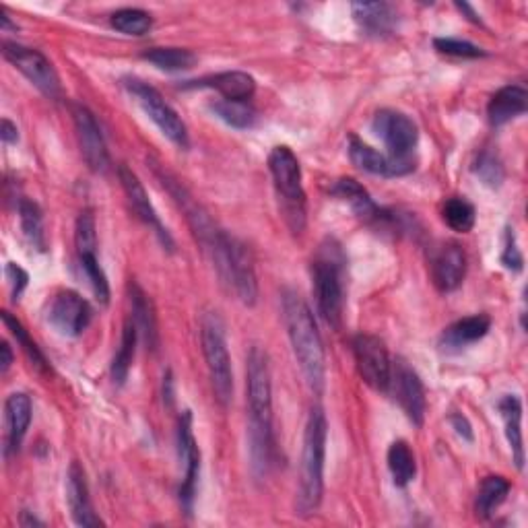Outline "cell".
<instances>
[{
	"mask_svg": "<svg viewBox=\"0 0 528 528\" xmlns=\"http://www.w3.org/2000/svg\"><path fill=\"white\" fill-rule=\"evenodd\" d=\"M283 312H285L283 316L287 324V335L293 347V355L297 359V366H300L306 384L316 394H320L324 388L326 359L314 314L295 291L283 293Z\"/></svg>",
	"mask_w": 528,
	"mask_h": 528,
	"instance_id": "1",
	"label": "cell"
},
{
	"mask_svg": "<svg viewBox=\"0 0 528 528\" xmlns=\"http://www.w3.org/2000/svg\"><path fill=\"white\" fill-rule=\"evenodd\" d=\"M246 390H248V450L264 456L275 452L273 436V384L269 357L258 345L248 353L246 368Z\"/></svg>",
	"mask_w": 528,
	"mask_h": 528,
	"instance_id": "2",
	"label": "cell"
},
{
	"mask_svg": "<svg viewBox=\"0 0 528 528\" xmlns=\"http://www.w3.org/2000/svg\"><path fill=\"white\" fill-rule=\"evenodd\" d=\"M328 423L320 407L308 415L304 432V452L300 469V489H297L295 510L300 516H310L318 510L324 493V456H326Z\"/></svg>",
	"mask_w": 528,
	"mask_h": 528,
	"instance_id": "3",
	"label": "cell"
},
{
	"mask_svg": "<svg viewBox=\"0 0 528 528\" xmlns=\"http://www.w3.org/2000/svg\"><path fill=\"white\" fill-rule=\"evenodd\" d=\"M345 256L335 240H326L312 262V287L324 322L339 330L345 308Z\"/></svg>",
	"mask_w": 528,
	"mask_h": 528,
	"instance_id": "4",
	"label": "cell"
},
{
	"mask_svg": "<svg viewBox=\"0 0 528 528\" xmlns=\"http://www.w3.org/2000/svg\"><path fill=\"white\" fill-rule=\"evenodd\" d=\"M269 170L279 194L285 221L295 234H300L306 227V192L302 186L300 161H297L289 147H275L269 155Z\"/></svg>",
	"mask_w": 528,
	"mask_h": 528,
	"instance_id": "5",
	"label": "cell"
},
{
	"mask_svg": "<svg viewBox=\"0 0 528 528\" xmlns=\"http://www.w3.org/2000/svg\"><path fill=\"white\" fill-rule=\"evenodd\" d=\"M201 343L217 401L223 407H227L231 396H234V374H231V359L225 341V328L215 312L203 316Z\"/></svg>",
	"mask_w": 528,
	"mask_h": 528,
	"instance_id": "6",
	"label": "cell"
},
{
	"mask_svg": "<svg viewBox=\"0 0 528 528\" xmlns=\"http://www.w3.org/2000/svg\"><path fill=\"white\" fill-rule=\"evenodd\" d=\"M372 128L378 139L388 149V157L401 165H409L415 170L413 151L419 141L417 124L403 112L396 110H380L372 120Z\"/></svg>",
	"mask_w": 528,
	"mask_h": 528,
	"instance_id": "7",
	"label": "cell"
},
{
	"mask_svg": "<svg viewBox=\"0 0 528 528\" xmlns=\"http://www.w3.org/2000/svg\"><path fill=\"white\" fill-rule=\"evenodd\" d=\"M124 87L130 91L132 97L137 99L139 106L143 108V112L155 122V126L163 132L165 137H168L174 145H178L180 149H188L190 141H188L186 124L176 114V110L168 102H165L155 87H151L139 79H126Z\"/></svg>",
	"mask_w": 528,
	"mask_h": 528,
	"instance_id": "8",
	"label": "cell"
},
{
	"mask_svg": "<svg viewBox=\"0 0 528 528\" xmlns=\"http://www.w3.org/2000/svg\"><path fill=\"white\" fill-rule=\"evenodd\" d=\"M3 56L15 66L19 73H23L31 85H36L46 97L56 99L60 97V79L54 71L52 62L38 50H31L19 44L5 42Z\"/></svg>",
	"mask_w": 528,
	"mask_h": 528,
	"instance_id": "9",
	"label": "cell"
},
{
	"mask_svg": "<svg viewBox=\"0 0 528 528\" xmlns=\"http://www.w3.org/2000/svg\"><path fill=\"white\" fill-rule=\"evenodd\" d=\"M353 355L357 372L370 388L378 392L390 390L392 363L384 343L372 335H357L353 339Z\"/></svg>",
	"mask_w": 528,
	"mask_h": 528,
	"instance_id": "10",
	"label": "cell"
},
{
	"mask_svg": "<svg viewBox=\"0 0 528 528\" xmlns=\"http://www.w3.org/2000/svg\"><path fill=\"white\" fill-rule=\"evenodd\" d=\"M221 279L234 287L240 300L246 306H254L258 300V279L254 260L250 256V250L246 244H242L236 238H227V258H225V269L221 273Z\"/></svg>",
	"mask_w": 528,
	"mask_h": 528,
	"instance_id": "11",
	"label": "cell"
},
{
	"mask_svg": "<svg viewBox=\"0 0 528 528\" xmlns=\"http://www.w3.org/2000/svg\"><path fill=\"white\" fill-rule=\"evenodd\" d=\"M91 306L77 291H60L48 312V320L62 337H79L91 322Z\"/></svg>",
	"mask_w": 528,
	"mask_h": 528,
	"instance_id": "12",
	"label": "cell"
},
{
	"mask_svg": "<svg viewBox=\"0 0 528 528\" xmlns=\"http://www.w3.org/2000/svg\"><path fill=\"white\" fill-rule=\"evenodd\" d=\"M178 452H180V462L184 467V479L180 485V502L186 514H190L192 504H194V495H196L198 473H201V450H198L194 434H192L190 411H186L178 421Z\"/></svg>",
	"mask_w": 528,
	"mask_h": 528,
	"instance_id": "13",
	"label": "cell"
},
{
	"mask_svg": "<svg viewBox=\"0 0 528 528\" xmlns=\"http://www.w3.org/2000/svg\"><path fill=\"white\" fill-rule=\"evenodd\" d=\"M73 120L77 128L81 153L87 165L97 174H106L110 168V155L102 135V128H99L95 116L85 106H73Z\"/></svg>",
	"mask_w": 528,
	"mask_h": 528,
	"instance_id": "14",
	"label": "cell"
},
{
	"mask_svg": "<svg viewBox=\"0 0 528 528\" xmlns=\"http://www.w3.org/2000/svg\"><path fill=\"white\" fill-rule=\"evenodd\" d=\"M390 386L394 390L396 401H399L401 409L409 417V421L417 427L423 425L427 401H425V388H423L417 372L411 370L405 361H399L392 370Z\"/></svg>",
	"mask_w": 528,
	"mask_h": 528,
	"instance_id": "15",
	"label": "cell"
},
{
	"mask_svg": "<svg viewBox=\"0 0 528 528\" xmlns=\"http://www.w3.org/2000/svg\"><path fill=\"white\" fill-rule=\"evenodd\" d=\"M118 176H120V182H122V188L128 196V201L132 205V209L137 211V215L155 231V236L159 238V242L168 248V250H174V240L172 236L168 234V229L163 227L157 211L153 209L151 201H149V196H147V190L145 186L141 184V180L137 178V174L128 170L126 165H120L118 168Z\"/></svg>",
	"mask_w": 528,
	"mask_h": 528,
	"instance_id": "16",
	"label": "cell"
},
{
	"mask_svg": "<svg viewBox=\"0 0 528 528\" xmlns=\"http://www.w3.org/2000/svg\"><path fill=\"white\" fill-rule=\"evenodd\" d=\"M432 279L442 293H450L460 287L467 275V256L454 242L442 244L432 254Z\"/></svg>",
	"mask_w": 528,
	"mask_h": 528,
	"instance_id": "17",
	"label": "cell"
},
{
	"mask_svg": "<svg viewBox=\"0 0 528 528\" xmlns=\"http://www.w3.org/2000/svg\"><path fill=\"white\" fill-rule=\"evenodd\" d=\"M330 192H333L335 196H339L341 201H345L351 211L363 219L366 223H374V225H384V223H394L396 217L386 213L384 209H380L374 198L370 196V192L363 188L359 182H355L353 178H341L333 184V188H330Z\"/></svg>",
	"mask_w": 528,
	"mask_h": 528,
	"instance_id": "18",
	"label": "cell"
},
{
	"mask_svg": "<svg viewBox=\"0 0 528 528\" xmlns=\"http://www.w3.org/2000/svg\"><path fill=\"white\" fill-rule=\"evenodd\" d=\"M66 502H69V510H71L75 524L85 526V528L104 524L102 518L93 512L87 477L77 460L71 465L69 473H66Z\"/></svg>",
	"mask_w": 528,
	"mask_h": 528,
	"instance_id": "19",
	"label": "cell"
},
{
	"mask_svg": "<svg viewBox=\"0 0 528 528\" xmlns=\"http://www.w3.org/2000/svg\"><path fill=\"white\" fill-rule=\"evenodd\" d=\"M349 157L355 168L368 172V174H374V176L394 178V176H405L413 172V168H409V165H401V163L392 161L388 155L378 153L376 149H372L366 143H361L355 137L349 143Z\"/></svg>",
	"mask_w": 528,
	"mask_h": 528,
	"instance_id": "20",
	"label": "cell"
},
{
	"mask_svg": "<svg viewBox=\"0 0 528 528\" xmlns=\"http://www.w3.org/2000/svg\"><path fill=\"white\" fill-rule=\"evenodd\" d=\"M31 399L25 392L11 394L5 403V427H7V438H5V454L17 452L27 427L31 423Z\"/></svg>",
	"mask_w": 528,
	"mask_h": 528,
	"instance_id": "21",
	"label": "cell"
},
{
	"mask_svg": "<svg viewBox=\"0 0 528 528\" xmlns=\"http://www.w3.org/2000/svg\"><path fill=\"white\" fill-rule=\"evenodd\" d=\"M528 108V93L522 85L502 87L491 97L487 106V116L491 126H504L510 120L522 116Z\"/></svg>",
	"mask_w": 528,
	"mask_h": 528,
	"instance_id": "22",
	"label": "cell"
},
{
	"mask_svg": "<svg viewBox=\"0 0 528 528\" xmlns=\"http://www.w3.org/2000/svg\"><path fill=\"white\" fill-rule=\"evenodd\" d=\"M355 23L374 38H386L396 29V13L386 3H355L351 5Z\"/></svg>",
	"mask_w": 528,
	"mask_h": 528,
	"instance_id": "23",
	"label": "cell"
},
{
	"mask_svg": "<svg viewBox=\"0 0 528 528\" xmlns=\"http://www.w3.org/2000/svg\"><path fill=\"white\" fill-rule=\"evenodd\" d=\"M194 87H211L223 99H229V102H248V99L256 91L254 79L248 73H242V71L217 73L213 77L194 81Z\"/></svg>",
	"mask_w": 528,
	"mask_h": 528,
	"instance_id": "24",
	"label": "cell"
},
{
	"mask_svg": "<svg viewBox=\"0 0 528 528\" xmlns=\"http://www.w3.org/2000/svg\"><path fill=\"white\" fill-rule=\"evenodd\" d=\"M491 328V318L487 314H475L467 316L454 324H450L444 335H442V345L448 349H462L469 347L477 341H481Z\"/></svg>",
	"mask_w": 528,
	"mask_h": 528,
	"instance_id": "25",
	"label": "cell"
},
{
	"mask_svg": "<svg viewBox=\"0 0 528 528\" xmlns=\"http://www.w3.org/2000/svg\"><path fill=\"white\" fill-rule=\"evenodd\" d=\"M500 415L504 419L506 427V438L512 450V458L516 462V467L522 471L524 467V442H522V405L520 399L514 394H506L498 403Z\"/></svg>",
	"mask_w": 528,
	"mask_h": 528,
	"instance_id": "26",
	"label": "cell"
},
{
	"mask_svg": "<svg viewBox=\"0 0 528 528\" xmlns=\"http://www.w3.org/2000/svg\"><path fill=\"white\" fill-rule=\"evenodd\" d=\"M130 302H132V322H135L139 335H143L145 343L151 349H157V318L151 300L139 285L130 287Z\"/></svg>",
	"mask_w": 528,
	"mask_h": 528,
	"instance_id": "27",
	"label": "cell"
},
{
	"mask_svg": "<svg viewBox=\"0 0 528 528\" xmlns=\"http://www.w3.org/2000/svg\"><path fill=\"white\" fill-rule=\"evenodd\" d=\"M510 493V481L500 477V475H491L485 477L479 491H477V500H475V512L481 520H487L495 508H500Z\"/></svg>",
	"mask_w": 528,
	"mask_h": 528,
	"instance_id": "28",
	"label": "cell"
},
{
	"mask_svg": "<svg viewBox=\"0 0 528 528\" xmlns=\"http://www.w3.org/2000/svg\"><path fill=\"white\" fill-rule=\"evenodd\" d=\"M388 469L396 487H407L417 475V462L411 446L405 440H396L388 448Z\"/></svg>",
	"mask_w": 528,
	"mask_h": 528,
	"instance_id": "29",
	"label": "cell"
},
{
	"mask_svg": "<svg viewBox=\"0 0 528 528\" xmlns=\"http://www.w3.org/2000/svg\"><path fill=\"white\" fill-rule=\"evenodd\" d=\"M137 339H139V330L135 326V322L128 320L124 322L122 328V341H120V349L114 357L112 363V378L116 384H124L132 366V359H135V349H137Z\"/></svg>",
	"mask_w": 528,
	"mask_h": 528,
	"instance_id": "30",
	"label": "cell"
},
{
	"mask_svg": "<svg viewBox=\"0 0 528 528\" xmlns=\"http://www.w3.org/2000/svg\"><path fill=\"white\" fill-rule=\"evenodd\" d=\"M79 262H81V269H83V275L85 279L89 281L97 302L102 306H108L110 304V283H108V277L102 269V264H99L97 260V254H95V248L91 250H79Z\"/></svg>",
	"mask_w": 528,
	"mask_h": 528,
	"instance_id": "31",
	"label": "cell"
},
{
	"mask_svg": "<svg viewBox=\"0 0 528 528\" xmlns=\"http://www.w3.org/2000/svg\"><path fill=\"white\" fill-rule=\"evenodd\" d=\"M143 60L155 64L161 71H186L196 64V54L184 48H151L143 52Z\"/></svg>",
	"mask_w": 528,
	"mask_h": 528,
	"instance_id": "32",
	"label": "cell"
},
{
	"mask_svg": "<svg viewBox=\"0 0 528 528\" xmlns=\"http://www.w3.org/2000/svg\"><path fill=\"white\" fill-rule=\"evenodd\" d=\"M19 219H21V229H23L25 238L29 240V244L44 252L46 236H44V219H42L40 207L33 201L23 198V201L19 203Z\"/></svg>",
	"mask_w": 528,
	"mask_h": 528,
	"instance_id": "33",
	"label": "cell"
},
{
	"mask_svg": "<svg viewBox=\"0 0 528 528\" xmlns=\"http://www.w3.org/2000/svg\"><path fill=\"white\" fill-rule=\"evenodd\" d=\"M211 110L225 124L240 130L252 128L256 122V110L248 102H229V99H219V102L211 106Z\"/></svg>",
	"mask_w": 528,
	"mask_h": 528,
	"instance_id": "34",
	"label": "cell"
},
{
	"mask_svg": "<svg viewBox=\"0 0 528 528\" xmlns=\"http://www.w3.org/2000/svg\"><path fill=\"white\" fill-rule=\"evenodd\" d=\"M442 217L450 229L460 231V234H467V231H471L475 225L477 213L475 207L469 201H465V198L452 196L448 198L442 209Z\"/></svg>",
	"mask_w": 528,
	"mask_h": 528,
	"instance_id": "35",
	"label": "cell"
},
{
	"mask_svg": "<svg viewBox=\"0 0 528 528\" xmlns=\"http://www.w3.org/2000/svg\"><path fill=\"white\" fill-rule=\"evenodd\" d=\"M3 322L7 324V328L11 330V333H13V337L17 339V343L21 345V349L25 351V355L29 357V361L33 363V366H36V370H40V372H50V366H48V361H46V357L42 355V351H40V347L36 345V341H31V337H29V333H27V330H25V326L11 314V312H3Z\"/></svg>",
	"mask_w": 528,
	"mask_h": 528,
	"instance_id": "36",
	"label": "cell"
},
{
	"mask_svg": "<svg viewBox=\"0 0 528 528\" xmlns=\"http://www.w3.org/2000/svg\"><path fill=\"white\" fill-rule=\"evenodd\" d=\"M151 25V15L141 9H120L112 15V27L124 36H145Z\"/></svg>",
	"mask_w": 528,
	"mask_h": 528,
	"instance_id": "37",
	"label": "cell"
},
{
	"mask_svg": "<svg viewBox=\"0 0 528 528\" xmlns=\"http://www.w3.org/2000/svg\"><path fill=\"white\" fill-rule=\"evenodd\" d=\"M473 172L475 176L489 188H498L502 186L506 172H504V165L498 159V155H493L489 151H481L479 157L473 163Z\"/></svg>",
	"mask_w": 528,
	"mask_h": 528,
	"instance_id": "38",
	"label": "cell"
},
{
	"mask_svg": "<svg viewBox=\"0 0 528 528\" xmlns=\"http://www.w3.org/2000/svg\"><path fill=\"white\" fill-rule=\"evenodd\" d=\"M434 48L440 54L456 56V58H481V56H485L483 48H479L471 42H465V40H454V38H438V40H434Z\"/></svg>",
	"mask_w": 528,
	"mask_h": 528,
	"instance_id": "39",
	"label": "cell"
},
{
	"mask_svg": "<svg viewBox=\"0 0 528 528\" xmlns=\"http://www.w3.org/2000/svg\"><path fill=\"white\" fill-rule=\"evenodd\" d=\"M502 264L508 269V271H514V273H520L522 271V264H524V258L516 246V236L514 231L508 229L506 231V240H504V250H502Z\"/></svg>",
	"mask_w": 528,
	"mask_h": 528,
	"instance_id": "40",
	"label": "cell"
},
{
	"mask_svg": "<svg viewBox=\"0 0 528 528\" xmlns=\"http://www.w3.org/2000/svg\"><path fill=\"white\" fill-rule=\"evenodd\" d=\"M7 279H9V283H11L13 300H19L21 293H23V289L27 287V273H25L21 267H17L15 262H9V264H7Z\"/></svg>",
	"mask_w": 528,
	"mask_h": 528,
	"instance_id": "41",
	"label": "cell"
},
{
	"mask_svg": "<svg viewBox=\"0 0 528 528\" xmlns=\"http://www.w3.org/2000/svg\"><path fill=\"white\" fill-rule=\"evenodd\" d=\"M450 423L452 427L456 429V434L462 436L465 440L473 442V429H471V423L467 421V417H462V415H452L450 417Z\"/></svg>",
	"mask_w": 528,
	"mask_h": 528,
	"instance_id": "42",
	"label": "cell"
},
{
	"mask_svg": "<svg viewBox=\"0 0 528 528\" xmlns=\"http://www.w3.org/2000/svg\"><path fill=\"white\" fill-rule=\"evenodd\" d=\"M0 139H3V143H7V145H13L19 141L17 126L7 118L3 120V124H0Z\"/></svg>",
	"mask_w": 528,
	"mask_h": 528,
	"instance_id": "43",
	"label": "cell"
},
{
	"mask_svg": "<svg viewBox=\"0 0 528 528\" xmlns=\"http://www.w3.org/2000/svg\"><path fill=\"white\" fill-rule=\"evenodd\" d=\"M13 363V351L9 347V343H3L0 345V374H7L9 368Z\"/></svg>",
	"mask_w": 528,
	"mask_h": 528,
	"instance_id": "44",
	"label": "cell"
},
{
	"mask_svg": "<svg viewBox=\"0 0 528 528\" xmlns=\"http://www.w3.org/2000/svg\"><path fill=\"white\" fill-rule=\"evenodd\" d=\"M456 9H458L460 13H467V15H469V19H471L473 23H481L479 15H477V13H475V11H473L469 5H465V3H462V5H460V3H456Z\"/></svg>",
	"mask_w": 528,
	"mask_h": 528,
	"instance_id": "45",
	"label": "cell"
}]
</instances>
